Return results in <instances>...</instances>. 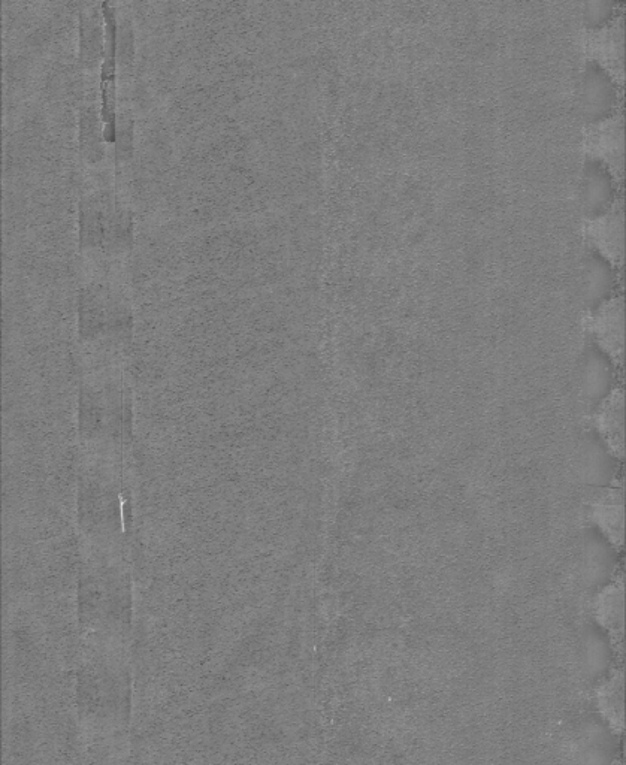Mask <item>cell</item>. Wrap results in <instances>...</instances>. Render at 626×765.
I'll return each mask as SVG.
<instances>
[{"label":"cell","instance_id":"cell-4","mask_svg":"<svg viewBox=\"0 0 626 765\" xmlns=\"http://www.w3.org/2000/svg\"><path fill=\"white\" fill-rule=\"evenodd\" d=\"M615 174L601 160L589 157L583 168L580 204L589 220L604 216L616 204Z\"/></svg>","mask_w":626,"mask_h":765},{"label":"cell","instance_id":"cell-15","mask_svg":"<svg viewBox=\"0 0 626 765\" xmlns=\"http://www.w3.org/2000/svg\"><path fill=\"white\" fill-rule=\"evenodd\" d=\"M133 150V120L127 114L117 116L116 154L119 160L132 156Z\"/></svg>","mask_w":626,"mask_h":765},{"label":"cell","instance_id":"cell-8","mask_svg":"<svg viewBox=\"0 0 626 765\" xmlns=\"http://www.w3.org/2000/svg\"><path fill=\"white\" fill-rule=\"evenodd\" d=\"M597 428L613 455L624 456V392L616 389L597 413Z\"/></svg>","mask_w":626,"mask_h":765},{"label":"cell","instance_id":"cell-7","mask_svg":"<svg viewBox=\"0 0 626 765\" xmlns=\"http://www.w3.org/2000/svg\"><path fill=\"white\" fill-rule=\"evenodd\" d=\"M592 238L595 250L610 260L613 265H621L624 257V213L621 204H615L604 216L592 220Z\"/></svg>","mask_w":626,"mask_h":765},{"label":"cell","instance_id":"cell-1","mask_svg":"<svg viewBox=\"0 0 626 765\" xmlns=\"http://www.w3.org/2000/svg\"><path fill=\"white\" fill-rule=\"evenodd\" d=\"M126 683L123 662L99 659L83 665L78 676V706L89 733H122Z\"/></svg>","mask_w":626,"mask_h":765},{"label":"cell","instance_id":"cell-10","mask_svg":"<svg viewBox=\"0 0 626 765\" xmlns=\"http://www.w3.org/2000/svg\"><path fill=\"white\" fill-rule=\"evenodd\" d=\"M105 21L104 12H99L98 6L87 8L81 12L80 21V51L81 60L87 68L98 65L105 56Z\"/></svg>","mask_w":626,"mask_h":765},{"label":"cell","instance_id":"cell-2","mask_svg":"<svg viewBox=\"0 0 626 765\" xmlns=\"http://www.w3.org/2000/svg\"><path fill=\"white\" fill-rule=\"evenodd\" d=\"M105 18V56L102 60L101 90L105 141L116 144V72H117V17L116 6L102 3Z\"/></svg>","mask_w":626,"mask_h":765},{"label":"cell","instance_id":"cell-13","mask_svg":"<svg viewBox=\"0 0 626 765\" xmlns=\"http://www.w3.org/2000/svg\"><path fill=\"white\" fill-rule=\"evenodd\" d=\"M102 116L99 117L95 105L87 104L81 108L80 114V142L81 151L87 162H99L104 156V129H102Z\"/></svg>","mask_w":626,"mask_h":765},{"label":"cell","instance_id":"cell-9","mask_svg":"<svg viewBox=\"0 0 626 765\" xmlns=\"http://www.w3.org/2000/svg\"><path fill=\"white\" fill-rule=\"evenodd\" d=\"M110 196H87L80 205V240L83 247H101L105 243V223Z\"/></svg>","mask_w":626,"mask_h":765},{"label":"cell","instance_id":"cell-5","mask_svg":"<svg viewBox=\"0 0 626 765\" xmlns=\"http://www.w3.org/2000/svg\"><path fill=\"white\" fill-rule=\"evenodd\" d=\"M624 302L622 298H610L598 307L594 317V334L601 349L618 367L624 359Z\"/></svg>","mask_w":626,"mask_h":765},{"label":"cell","instance_id":"cell-3","mask_svg":"<svg viewBox=\"0 0 626 765\" xmlns=\"http://www.w3.org/2000/svg\"><path fill=\"white\" fill-rule=\"evenodd\" d=\"M618 87L615 78L594 60L586 63L580 89V108L589 123H600L615 114Z\"/></svg>","mask_w":626,"mask_h":765},{"label":"cell","instance_id":"cell-17","mask_svg":"<svg viewBox=\"0 0 626 765\" xmlns=\"http://www.w3.org/2000/svg\"><path fill=\"white\" fill-rule=\"evenodd\" d=\"M615 11V3L609 0H594L585 3V21L588 26H606Z\"/></svg>","mask_w":626,"mask_h":765},{"label":"cell","instance_id":"cell-18","mask_svg":"<svg viewBox=\"0 0 626 765\" xmlns=\"http://www.w3.org/2000/svg\"><path fill=\"white\" fill-rule=\"evenodd\" d=\"M613 683L604 688L601 694V706L609 710L610 719L622 721V679L612 680Z\"/></svg>","mask_w":626,"mask_h":765},{"label":"cell","instance_id":"cell-6","mask_svg":"<svg viewBox=\"0 0 626 765\" xmlns=\"http://www.w3.org/2000/svg\"><path fill=\"white\" fill-rule=\"evenodd\" d=\"M615 286V265L598 250L589 249L582 262V289L588 304L600 307L613 298Z\"/></svg>","mask_w":626,"mask_h":765},{"label":"cell","instance_id":"cell-12","mask_svg":"<svg viewBox=\"0 0 626 765\" xmlns=\"http://www.w3.org/2000/svg\"><path fill=\"white\" fill-rule=\"evenodd\" d=\"M592 519L598 523L604 534L609 535L610 540L616 546L622 544V531H624V503H622V491H610L603 500L598 501L592 507Z\"/></svg>","mask_w":626,"mask_h":765},{"label":"cell","instance_id":"cell-11","mask_svg":"<svg viewBox=\"0 0 626 765\" xmlns=\"http://www.w3.org/2000/svg\"><path fill=\"white\" fill-rule=\"evenodd\" d=\"M597 130L601 132L597 133L594 138L595 144H598L597 156L589 157L601 160L615 174V169L621 171L622 163H624V128H622V120L610 117V119L598 123Z\"/></svg>","mask_w":626,"mask_h":765},{"label":"cell","instance_id":"cell-14","mask_svg":"<svg viewBox=\"0 0 626 765\" xmlns=\"http://www.w3.org/2000/svg\"><path fill=\"white\" fill-rule=\"evenodd\" d=\"M597 616L601 624L612 631L613 636L622 638L624 627V585L622 577L601 592L597 600Z\"/></svg>","mask_w":626,"mask_h":765},{"label":"cell","instance_id":"cell-16","mask_svg":"<svg viewBox=\"0 0 626 765\" xmlns=\"http://www.w3.org/2000/svg\"><path fill=\"white\" fill-rule=\"evenodd\" d=\"M135 54V35L133 27L127 18L117 23V59L122 63H129Z\"/></svg>","mask_w":626,"mask_h":765}]
</instances>
